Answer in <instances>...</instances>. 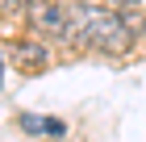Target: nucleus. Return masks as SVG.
<instances>
[{"instance_id":"5","label":"nucleus","mask_w":146,"mask_h":142,"mask_svg":"<svg viewBox=\"0 0 146 142\" xmlns=\"http://www.w3.org/2000/svg\"><path fill=\"white\" fill-rule=\"evenodd\" d=\"M117 4H138V0H117Z\"/></svg>"},{"instance_id":"4","label":"nucleus","mask_w":146,"mask_h":142,"mask_svg":"<svg viewBox=\"0 0 146 142\" xmlns=\"http://www.w3.org/2000/svg\"><path fill=\"white\" fill-rule=\"evenodd\" d=\"M4 4H29V9H34V4H38V0H4Z\"/></svg>"},{"instance_id":"3","label":"nucleus","mask_w":146,"mask_h":142,"mask_svg":"<svg viewBox=\"0 0 146 142\" xmlns=\"http://www.w3.org/2000/svg\"><path fill=\"white\" fill-rule=\"evenodd\" d=\"M17 121H21V130H25V134H50V138H58V134L67 130L58 117H38V113H21Z\"/></svg>"},{"instance_id":"1","label":"nucleus","mask_w":146,"mask_h":142,"mask_svg":"<svg viewBox=\"0 0 146 142\" xmlns=\"http://www.w3.org/2000/svg\"><path fill=\"white\" fill-rule=\"evenodd\" d=\"M71 25H75L71 29L75 46H88V50H100V55H125L129 42H134V25L109 9H96V4H79Z\"/></svg>"},{"instance_id":"2","label":"nucleus","mask_w":146,"mask_h":142,"mask_svg":"<svg viewBox=\"0 0 146 142\" xmlns=\"http://www.w3.org/2000/svg\"><path fill=\"white\" fill-rule=\"evenodd\" d=\"M29 17H34V29L50 33V38H67V13L58 9V4H46V0H38L34 9H29Z\"/></svg>"}]
</instances>
